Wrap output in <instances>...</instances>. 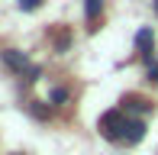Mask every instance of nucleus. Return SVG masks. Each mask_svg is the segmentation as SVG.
<instances>
[{"label":"nucleus","mask_w":158,"mask_h":155,"mask_svg":"<svg viewBox=\"0 0 158 155\" xmlns=\"http://www.w3.org/2000/svg\"><path fill=\"white\" fill-rule=\"evenodd\" d=\"M42 0H19V10H39Z\"/></svg>","instance_id":"7"},{"label":"nucleus","mask_w":158,"mask_h":155,"mask_svg":"<svg viewBox=\"0 0 158 155\" xmlns=\"http://www.w3.org/2000/svg\"><path fill=\"white\" fill-rule=\"evenodd\" d=\"M155 10H158V0H155Z\"/></svg>","instance_id":"9"},{"label":"nucleus","mask_w":158,"mask_h":155,"mask_svg":"<svg viewBox=\"0 0 158 155\" xmlns=\"http://www.w3.org/2000/svg\"><path fill=\"white\" fill-rule=\"evenodd\" d=\"M152 45H155L152 29H139L135 32V48H139V55H152Z\"/></svg>","instance_id":"3"},{"label":"nucleus","mask_w":158,"mask_h":155,"mask_svg":"<svg viewBox=\"0 0 158 155\" xmlns=\"http://www.w3.org/2000/svg\"><path fill=\"white\" fill-rule=\"evenodd\" d=\"M148 78H152V81H158V61H148Z\"/></svg>","instance_id":"8"},{"label":"nucleus","mask_w":158,"mask_h":155,"mask_svg":"<svg viewBox=\"0 0 158 155\" xmlns=\"http://www.w3.org/2000/svg\"><path fill=\"white\" fill-rule=\"evenodd\" d=\"M126 123H129V116L123 113V110H106L103 116H100V132H103L110 142H123V132H126Z\"/></svg>","instance_id":"1"},{"label":"nucleus","mask_w":158,"mask_h":155,"mask_svg":"<svg viewBox=\"0 0 158 155\" xmlns=\"http://www.w3.org/2000/svg\"><path fill=\"white\" fill-rule=\"evenodd\" d=\"M123 103H126V110H135V113H145V110H152V103H145L139 94H126Z\"/></svg>","instance_id":"5"},{"label":"nucleus","mask_w":158,"mask_h":155,"mask_svg":"<svg viewBox=\"0 0 158 155\" xmlns=\"http://www.w3.org/2000/svg\"><path fill=\"white\" fill-rule=\"evenodd\" d=\"M142 136H145V123H142V119H129V123H126V132H123V142L135 145Z\"/></svg>","instance_id":"2"},{"label":"nucleus","mask_w":158,"mask_h":155,"mask_svg":"<svg viewBox=\"0 0 158 155\" xmlns=\"http://www.w3.org/2000/svg\"><path fill=\"white\" fill-rule=\"evenodd\" d=\"M100 6H103V0H87V6H84V13H87V19H90V23H94V19H97Z\"/></svg>","instance_id":"6"},{"label":"nucleus","mask_w":158,"mask_h":155,"mask_svg":"<svg viewBox=\"0 0 158 155\" xmlns=\"http://www.w3.org/2000/svg\"><path fill=\"white\" fill-rule=\"evenodd\" d=\"M3 61H6V68H13V71H23V68H26V55L16 52V48H6V52H3Z\"/></svg>","instance_id":"4"}]
</instances>
